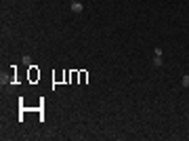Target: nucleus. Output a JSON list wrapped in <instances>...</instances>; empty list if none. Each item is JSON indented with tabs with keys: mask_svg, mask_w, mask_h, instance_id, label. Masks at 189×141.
Segmentation results:
<instances>
[{
	"mask_svg": "<svg viewBox=\"0 0 189 141\" xmlns=\"http://www.w3.org/2000/svg\"><path fill=\"white\" fill-rule=\"evenodd\" d=\"M164 65V59H162V55H154V68H162Z\"/></svg>",
	"mask_w": 189,
	"mask_h": 141,
	"instance_id": "obj_2",
	"label": "nucleus"
},
{
	"mask_svg": "<svg viewBox=\"0 0 189 141\" xmlns=\"http://www.w3.org/2000/svg\"><path fill=\"white\" fill-rule=\"evenodd\" d=\"M181 86H185V89H189V74H185V76L181 78Z\"/></svg>",
	"mask_w": 189,
	"mask_h": 141,
	"instance_id": "obj_4",
	"label": "nucleus"
},
{
	"mask_svg": "<svg viewBox=\"0 0 189 141\" xmlns=\"http://www.w3.org/2000/svg\"><path fill=\"white\" fill-rule=\"evenodd\" d=\"M187 74H189V70H187Z\"/></svg>",
	"mask_w": 189,
	"mask_h": 141,
	"instance_id": "obj_6",
	"label": "nucleus"
},
{
	"mask_svg": "<svg viewBox=\"0 0 189 141\" xmlns=\"http://www.w3.org/2000/svg\"><path fill=\"white\" fill-rule=\"evenodd\" d=\"M70 7H71V13H76V15H80V13L84 11V4L80 2V0H71Z\"/></svg>",
	"mask_w": 189,
	"mask_h": 141,
	"instance_id": "obj_1",
	"label": "nucleus"
},
{
	"mask_svg": "<svg viewBox=\"0 0 189 141\" xmlns=\"http://www.w3.org/2000/svg\"><path fill=\"white\" fill-rule=\"evenodd\" d=\"M23 65H32V59L29 57H23Z\"/></svg>",
	"mask_w": 189,
	"mask_h": 141,
	"instance_id": "obj_5",
	"label": "nucleus"
},
{
	"mask_svg": "<svg viewBox=\"0 0 189 141\" xmlns=\"http://www.w3.org/2000/svg\"><path fill=\"white\" fill-rule=\"evenodd\" d=\"M29 78H32V80H36V78H40V72L36 70V65H32V70H29Z\"/></svg>",
	"mask_w": 189,
	"mask_h": 141,
	"instance_id": "obj_3",
	"label": "nucleus"
}]
</instances>
